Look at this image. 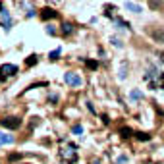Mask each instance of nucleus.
<instances>
[{
	"mask_svg": "<svg viewBox=\"0 0 164 164\" xmlns=\"http://www.w3.org/2000/svg\"><path fill=\"white\" fill-rule=\"evenodd\" d=\"M87 66L91 68V70H97V68H99V62H95V60H87Z\"/></svg>",
	"mask_w": 164,
	"mask_h": 164,
	"instance_id": "aec40b11",
	"label": "nucleus"
},
{
	"mask_svg": "<svg viewBox=\"0 0 164 164\" xmlns=\"http://www.w3.org/2000/svg\"><path fill=\"white\" fill-rule=\"evenodd\" d=\"M120 135L124 137V139H128V137H131V135H133V131H131L129 128H122V129H120Z\"/></svg>",
	"mask_w": 164,
	"mask_h": 164,
	"instance_id": "9b49d317",
	"label": "nucleus"
},
{
	"mask_svg": "<svg viewBox=\"0 0 164 164\" xmlns=\"http://www.w3.org/2000/svg\"><path fill=\"white\" fill-rule=\"evenodd\" d=\"M126 70H128V64H126V62H122V68H120V79L126 77Z\"/></svg>",
	"mask_w": 164,
	"mask_h": 164,
	"instance_id": "2eb2a0df",
	"label": "nucleus"
},
{
	"mask_svg": "<svg viewBox=\"0 0 164 164\" xmlns=\"http://www.w3.org/2000/svg\"><path fill=\"white\" fill-rule=\"evenodd\" d=\"M25 15H27V18H33V15H35V10H33V6H29V4L25 6Z\"/></svg>",
	"mask_w": 164,
	"mask_h": 164,
	"instance_id": "4468645a",
	"label": "nucleus"
},
{
	"mask_svg": "<svg viewBox=\"0 0 164 164\" xmlns=\"http://www.w3.org/2000/svg\"><path fill=\"white\" fill-rule=\"evenodd\" d=\"M15 72H18V66H14V64H2L0 66V75L2 77H10Z\"/></svg>",
	"mask_w": 164,
	"mask_h": 164,
	"instance_id": "20e7f679",
	"label": "nucleus"
},
{
	"mask_svg": "<svg viewBox=\"0 0 164 164\" xmlns=\"http://www.w3.org/2000/svg\"><path fill=\"white\" fill-rule=\"evenodd\" d=\"M35 64H37V56H29L25 60V66H35Z\"/></svg>",
	"mask_w": 164,
	"mask_h": 164,
	"instance_id": "dca6fc26",
	"label": "nucleus"
},
{
	"mask_svg": "<svg viewBox=\"0 0 164 164\" xmlns=\"http://www.w3.org/2000/svg\"><path fill=\"white\" fill-rule=\"evenodd\" d=\"M73 133H75V135H81V133H83V128H81L79 124H77V126H73Z\"/></svg>",
	"mask_w": 164,
	"mask_h": 164,
	"instance_id": "412c9836",
	"label": "nucleus"
},
{
	"mask_svg": "<svg viewBox=\"0 0 164 164\" xmlns=\"http://www.w3.org/2000/svg\"><path fill=\"white\" fill-rule=\"evenodd\" d=\"M46 33H49V35H54V33H56L54 25H46Z\"/></svg>",
	"mask_w": 164,
	"mask_h": 164,
	"instance_id": "5701e85b",
	"label": "nucleus"
},
{
	"mask_svg": "<svg viewBox=\"0 0 164 164\" xmlns=\"http://www.w3.org/2000/svg\"><path fill=\"white\" fill-rule=\"evenodd\" d=\"M10 143H14V137L0 131V147H2V145H10Z\"/></svg>",
	"mask_w": 164,
	"mask_h": 164,
	"instance_id": "6e6552de",
	"label": "nucleus"
},
{
	"mask_svg": "<svg viewBox=\"0 0 164 164\" xmlns=\"http://www.w3.org/2000/svg\"><path fill=\"white\" fill-rule=\"evenodd\" d=\"M129 99L131 100H139V99H143V93L141 91H131L129 93Z\"/></svg>",
	"mask_w": 164,
	"mask_h": 164,
	"instance_id": "ddd939ff",
	"label": "nucleus"
},
{
	"mask_svg": "<svg viewBox=\"0 0 164 164\" xmlns=\"http://www.w3.org/2000/svg\"><path fill=\"white\" fill-rule=\"evenodd\" d=\"M64 79H66L68 85H72V87H81V83H83V81H81V77H79L77 73H72V72H68Z\"/></svg>",
	"mask_w": 164,
	"mask_h": 164,
	"instance_id": "7ed1b4c3",
	"label": "nucleus"
},
{
	"mask_svg": "<svg viewBox=\"0 0 164 164\" xmlns=\"http://www.w3.org/2000/svg\"><path fill=\"white\" fill-rule=\"evenodd\" d=\"M0 25H2L6 31L12 29V15H10V12H8V10H4V8L0 10Z\"/></svg>",
	"mask_w": 164,
	"mask_h": 164,
	"instance_id": "f03ea898",
	"label": "nucleus"
},
{
	"mask_svg": "<svg viewBox=\"0 0 164 164\" xmlns=\"http://www.w3.org/2000/svg\"><path fill=\"white\" fill-rule=\"evenodd\" d=\"M2 126H4V128H10V129H18L19 126H22V120H19V118H4Z\"/></svg>",
	"mask_w": 164,
	"mask_h": 164,
	"instance_id": "39448f33",
	"label": "nucleus"
},
{
	"mask_svg": "<svg viewBox=\"0 0 164 164\" xmlns=\"http://www.w3.org/2000/svg\"><path fill=\"white\" fill-rule=\"evenodd\" d=\"M60 54H62V50H60V49H56V50H52V52H50V60H56V58H58V56H60Z\"/></svg>",
	"mask_w": 164,
	"mask_h": 164,
	"instance_id": "6ab92c4d",
	"label": "nucleus"
},
{
	"mask_svg": "<svg viewBox=\"0 0 164 164\" xmlns=\"http://www.w3.org/2000/svg\"><path fill=\"white\" fill-rule=\"evenodd\" d=\"M77 145H73V143H70V147H66V149H60L58 151V158H60L64 164H73L77 160Z\"/></svg>",
	"mask_w": 164,
	"mask_h": 164,
	"instance_id": "f257e3e1",
	"label": "nucleus"
},
{
	"mask_svg": "<svg viewBox=\"0 0 164 164\" xmlns=\"http://www.w3.org/2000/svg\"><path fill=\"white\" fill-rule=\"evenodd\" d=\"M135 137H137L139 141H149V139H151V137L147 135V133H143V131H141V133H135Z\"/></svg>",
	"mask_w": 164,
	"mask_h": 164,
	"instance_id": "f3484780",
	"label": "nucleus"
},
{
	"mask_svg": "<svg viewBox=\"0 0 164 164\" xmlns=\"http://www.w3.org/2000/svg\"><path fill=\"white\" fill-rule=\"evenodd\" d=\"M110 43H112L114 46H120V49H122V46H124V45H122V41L118 39V37H112V39H110Z\"/></svg>",
	"mask_w": 164,
	"mask_h": 164,
	"instance_id": "a211bd4d",
	"label": "nucleus"
},
{
	"mask_svg": "<svg viewBox=\"0 0 164 164\" xmlns=\"http://www.w3.org/2000/svg\"><path fill=\"white\" fill-rule=\"evenodd\" d=\"M41 18H43L45 22H49V19L58 18V12H54L52 8H43V10H41Z\"/></svg>",
	"mask_w": 164,
	"mask_h": 164,
	"instance_id": "423d86ee",
	"label": "nucleus"
},
{
	"mask_svg": "<svg viewBox=\"0 0 164 164\" xmlns=\"http://www.w3.org/2000/svg\"><path fill=\"white\" fill-rule=\"evenodd\" d=\"M162 2H164V0H149V6L152 10H158V8L162 6Z\"/></svg>",
	"mask_w": 164,
	"mask_h": 164,
	"instance_id": "f8f14e48",
	"label": "nucleus"
},
{
	"mask_svg": "<svg viewBox=\"0 0 164 164\" xmlns=\"http://www.w3.org/2000/svg\"><path fill=\"white\" fill-rule=\"evenodd\" d=\"M73 33V25L72 23H64V25H62V35H72Z\"/></svg>",
	"mask_w": 164,
	"mask_h": 164,
	"instance_id": "9d476101",
	"label": "nucleus"
},
{
	"mask_svg": "<svg viewBox=\"0 0 164 164\" xmlns=\"http://www.w3.org/2000/svg\"><path fill=\"white\" fill-rule=\"evenodd\" d=\"M126 162H128V156H120L118 158V164H126Z\"/></svg>",
	"mask_w": 164,
	"mask_h": 164,
	"instance_id": "393cba45",
	"label": "nucleus"
},
{
	"mask_svg": "<svg viewBox=\"0 0 164 164\" xmlns=\"http://www.w3.org/2000/svg\"><path fill=\"white\" fill-rule=\"evenodd\" d=\"M158 87L164 89V73H160V75H158Z\"/></svg>",
	"mask_w": 164,
	"mask_h": 164,
	"instance_id": "4be33fe9",
	"label": "nucleus"
},
{
	"mask_svg": "<svg viewBox=\"0 0 164 164\" xmlns=\"http://www.w3.org/2000/svg\"><path fill=\"white\" fill-rule=\"evenodd\" d=\"M126 8H128L129 12H133V14H141V6H137L133 2H126Z\"/></svg>",
	"mask_w": 164,
	"mask_h": 164,
	"instance_id": "1a4fd4ad",
	"label": "nucleus"
},
{
	"mask_svg": "<svg viewBox=\"0 0 164 164\" xmlns=\"http://www.w3.org/2000/svg\"><path fill=\"white\" fill-rule=\"evenodd\" d=\"M149 35L156 41V43H164V29H160V27H158V29H151Z\"/></svg>",
	"mask_w": 164,
	"mask_h": 164,
	"instance_id": "0eeeda50",
	"label": "nucleus"
},
{
	"mask_svg": "<svg viewBox=\"0 0 164 164\" xmlns=\"http://www.w3.org/2000/svg\"><path fill=\"white\" fill-rule=\"evenodd\" d=\"M19 158H22V155H10V162H12V160H19Z\"/></svg>",
	"mask_w": 164,
	"mask_h": 164,
	"instance_id": "b1692460",
	"label": "nucleus"
}]
</instances>
